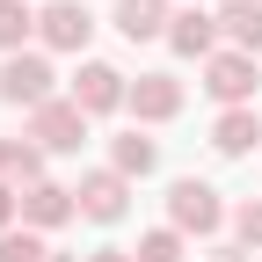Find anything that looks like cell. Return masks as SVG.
<instances>
[{"instance_id":"e0dca14e","label":"cell","mask_w":262,"mask_h":262,"mask_svg":"<svg viewBox=\"0 0 262 262\" xmlns=\"http://www.w3.org/2000/svg\"><path fill=\"white\" fill-rule=\"evenodd\" d=\"M139 262H175V241H168V233H153V241H146V255H139Z\"/></svg>"},{"instance_id":"6da1fadb","label":"cell","mask_w":262,"mask_h":262,"mask_svg":"<svg viewBox=\"0 0 262 262\" xmlns=\"http://www.w3.org/2000/svg\"><path fill=\"white\" fill-rule=\"evenodd\" d=\"M175 219H182V226H211V219H219V204H211V189H196V182H182V189H175Z\"/></svg>"},{"instance_id":"d6986e66","label":"cell","mask_w":262,"mask_h":262,"mask_svg":"<svg viewBox=\"0 0 262 262\" xmlns=\"http://www.w3.org/2000/svg\"><path fill=\"white\" fill-rule=\"evenodd\" d=\"M0 219H8V196H0Z\"/></svg>"},{"instance_id":"5b68a950","label":"cell","mask_w":262,"mask_h":262,"mask_svg":"<svg viewBox=\"0 0 262 262\" xmlns=\"http://www.w3.org/2000/svg\"><path fill=\"white\" fill-rule=\"evenodd\" d=\"M211 88H219V95H248L255 80H248V66H241V58H219V66H211Z\"/></svg>"},{"instance_id":"ba28073f","label":"cell","mask_w":262,"mask_h":262,"mask_svg":"<svg viewBox=\"0 0 262 262\" xmlns=\"http://www.w3.org/2000/svg\"><path fill=\"white\" fill-rule=\"evenodd\" d=\"M73 131H80L73 110H44V139H51V146H73Z\"/></svg>"},{"instance_id":"9c48e42d","label":"cell","mask_w":262,"mask_h":262,"mask_svg":"<svg viewBox=\"0 0 262 262\" xmlns=\"http://www.w3.org/2000/svg\"><path fill=\"white\" fill-rule=\"evenodd\" d=\"M175 44H182V51H204V44H211V22H204V15H182Z\"/></svg>"},{"instance_id":"3957f363","label":"cell","mask_w":262,"mask_h":262,"mask_svg":"<svg viewBox=\"0 0 262 262\" xmlns=\"http://www.w3.org/2000/svg\"><path fill=\"white\" fill-rule=\"evenodd\" d=\"M44 22H51V44H80V37H88V15H80V8H51Z\"/></svg>"},{"instance_id":"ac0fdd59","label":"cell","mask_w":262,"mask_h":262,"mask_svg":"<svg viewBox=\"0 0 262 262\" xmlns=\"http://www.w3.org/2000/svg\"><path fill=\"white\" fill-rule=\"evenodd\" d=\"M241 226H248V233H255V241H262V211H248V219H241Z\"/></svg>"},{"instance_id":"5bb4252c","label":"cell","mask_w":262,"mask_h":262,"mask_svg":"<svg viewBox=\"0 0 262 262\" xmlns=\"http://www.w3.org/2000/svg\"><path fill=\"white\" fill-rule=\"evenodd\" d=\"M117 160H124V168H146L153 146H146V139H124V146H117Z\"/></svg>"},{"instance_id":"7c38bea8","label":"cell","mask_w":262,"mask_h":262,"mask_svg":"<svg viewBox=\"0 0 262 262\" xmlns=\"http://www.w3.org/2000/svg\"><path fill=\"white\" fill-rule=\"evenodd\" d=\"M226 22H233V29H241V37H248V44H262V15H255V8H233V15H226Z\"/></svg>"},{"instance_id":"52a82bcc","label":"cell","mask_w":262,"mask_h":262,"mask_svg":"<svg viewBox=\"0 0 262 262\" xmlns=\"http://www.w3.org/2000/svg\"><path fill=\"white\" fill-rule=\"evenodd\" d=\"M117 204H124V196H117L110 175H102V182H88V211H95V219H117Z\"/></svg>"},{"instance_id":"277c9868","label":"cell","mask_w":262,"mask_h":262,"mask_svg":"<svg viewBox=\"0 0 262 262\" xmlns=\"http://www.w3.org/2000/svg\"><path fill=\"white\" fill-rule=\"evenodd\" d=\"M124 29L131 37H153L160 29V0H124Z\"/></svg>"},{"instance_id":"8992f818","label":"cell","mask_w":262,"mask_h":262,"mask_svg":"<svg viewBox=\"0 0 262 262\" xmlns=\"http://www.w3.org/2000/svg\"><path fill=\"white\" fill-rule=\"evenodd\" d=\"M80 95H88V110H110V102H117V73H102V66H95V73L80 80Z\"/></svg>"},{"instance_id":"2e32d148","label":"cell","mask_w":262,"mask_h":262,"mask_svg":"<svg viewBox=\"0 0 262 262\" xmlns=\"http://www.w3.org/2000/svg\"><path fill=\"white\" fill-rule=\"evenodd\" d=\"M0 262H37V241H0Z\"/></svg>"},{"instance_id":"4fadbf2b","label":"cell","mask_w":262,"mask_h":262,"mask_svg":"<svg viewBox=\"0 0 262 262\" xmlns=\"http://www.w3.org/2000/svg\"><path fill=\"white\" fill-rule=\"evenodd\" d=\"M22 37V8H15V0H0V44H15Z\"/></svg>"},{"instance_id":"30bf717a","label":"cell","mask_w":262,"mask_h":262,"mask_svg":"<svg viewBox=\"0 0 262 262\" xmlns=\"http://www.w3.org/2000/svg\"><path fill=\"white\" fill-rule=\"evenodd\" d=\"M139 110H153V117H168V110H175V88H168V80H153V88H139Z\"/></svg>"},{"instance_id":"7a4b0ae2","label":"cell","mask_w":262,"mask_h":262,"mask_svg":"<svg viewBox=\"0 0 262 262\" xmlns=\"http://www.w3.org/2000/svg\"><path fill=\"white\" fill-rule=\"evenodd\" d=\"M44 80H51V73H44L37 58H15V66H8V95H15V102H37Z\"/></svg>"},{"instance_id":"8fae6325","label":"cell","mask_w":262,"mask_h":262,"mask_svg":"<svg viewBox=\"0 0 262 262\" xmlns=\"http://www.w3.org/2000/svg\"><path fill=\"white\" fill-rule=\"evenodd\" d=\"M248 139H255V124H248V117H226V124H219V146H226V153H241Z\"/></svg>"},{"instance_id":"9a60e30c","label":"cell","mask_w":262,"mask_h":262,"mask_svg":"<svg viewBox=\"0 0 262 262\" xmlns=\"http://www.w3.org/2000/svg\"><path fill=\"white\" fill-rule=\"evenodd\" d=\"M29 211H37V219H58L66 204H58V189H37V196H29Z\"/></svg>"}]
</instances>
